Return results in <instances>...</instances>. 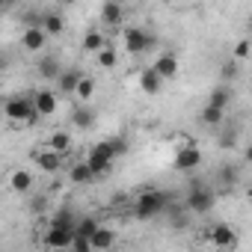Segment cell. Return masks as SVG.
<instances>
[{
    "label": "cell",
    "mask_w": 252,
    "mask_h": 252,
    "mask_svg": "<svg viewBox=\"0 0 252 252\" xmlns=\"http://www.w3.org/2000/svg\"><path fill=\"white\" fill-rule=\"evenodd\" d=\"M214 202H217V193L208 190L205 184H193L187 190V199H184V205H187L190 214H208L214 208Z\"/></svg>",
    "instance_id": "6"
},
{
    "label": "cell",
    "mask_w": 252,
    "mask_h": 252,
    "mask_svg": "<svg viewBox=\"0 0 252 252\" xmlns=\"http://www.w3.org/2000/svg\"><path fill=\"white\" fill-rule=\"evenodd\" d=\"M68 181L77 184V187H83V184H92L95 181V172H92V166L86 160H77V163L68 166Z\"/></svg>",
    "instance_id": "15"
},
{
    "label": "cell",
    "mask_w": 252,
    "mask_h": 252,
    "mask_svg": "<svg viewBox=\"0 0 252 252\" xmlns=\"http://www.w3.org/2000/svg\"><path fill=\"white\" fill-rule=\"evenodd\" d=\"M166 208H169V193L155 190V187H146V190L137 196V202H134V217L149 222V220L160 217Z\"/></svg>",
    "instance_id": "1"
},
{
    "label": "cell",
    "mask_w": 252,
    "mask_h": 252,
    "mask_svg": "<svg viewBox=\"0 0 252 252\" xmlns=\"http://www.w3.org/2000/svg\"><path fill=\"white\" fill-rule=\"evenodd\" d=\"M234 143H237V128L231 125V128H225V131L220 134V146H222V149H231Z\"/></svg>",
    "instance_id": "31"
},
{
    "label": "cell",
    "mask_w": 252,
    "mask_h": 252,
    "mask_svg": "<svg viewBox=\"0 0 252 252\" xmlns=\"http://www.w3.org/2000/svg\"><path fill=\"white\" fill-rule=\"evenodd\" d=\"M63 71H65V68L60 65L57 57H42V60H39V74H42L45 80H60Z\"/></svg>",
    "instance_id": "22"
},
{
    "label": "cell",
    "mask_w": 252,
    "mask_h": 252,
    "mask_svg": "<svg viewBox=\"0 0 252 252\" xmlns=\"http://www.w3.org/2000/svg\"><path fill=\"white\" fill-rule=\"evenodd\" d=\"M246 27H249V36H252V15H249V24H246Z\"/></svg>",
    "instance_id": "38"
},
{
    "label": "cell",
    "mask_w": 252,
    "mask_h": 252,
    "mask_svg": "<svg viewBox=\"0 0 252 252\" xmlns=\"http://www.w3.org/2000/svg\"><path fill=\"white\" fill-rule=\"evenodd\" d=\"M71 252H95V249H92V240L89 237H74Z\"/></svg>",
    "instance_id": "32"
},
{
    "label": "cell",
    "mask_w": 252,
    "mask_h": 252,
    "mask_svg": "<svg viewBox=\"0 0 252 252\" xmlns=\"http://www.w3.org/2000/svg\"><path fill=\"white\" fill-rule=\"evenodd\" d=\"M45 205H48V202H45L42 196H39V199H33V211H36V214H39V211H45Z\"/></svg>",
    "instance_id": "35"
},
{
    "label": "cell",
    "mask_w": 252,
    "mask_h": 252,
    "mask_svg": "<svg viewBox=\"0 0 252 252\" xmlns=\"http://www.w3.org/2000/svg\"><path fill=\"white\" fill-rule=\"evenodd\" d=\"M116 149L110 146V140H104V143H95L92 149H89V155H86V163L92 166V172H95V178L98 175H107L110 169H113V163H116Z\"/></svg>",
    "instance_id": "4"
},
{
    "label": "cell",
    "mask_w": 252,
    "mask_h": 252,
    "mask_svg": "<svg viewBox=\"0 0 252 252\" xmlns=\"http://www.w3.org/2000/svg\"><path fill=\"white\" fill-rule=\"evenodd\" d=\"M30 98H33L36 113H39L42 119H51V116L57 113V107H60V95H57V89H36V92H30Z\"/></svg>",
    "instance_id": "9"
},
{
    "label": "cell",
    "mask_w": 252,
    "mask_h": 252,
    "mask_svg": "<svg viewBox=\"0 0 252 252\" xmlns=\"http://www.w3.org/2000/svg\"><path fill=\"white\" fill-rule=\"evenodd\" d=\"M9 190H15V193H30L33 190V172L30 169H12L9 172Z\"/></svg>",
    "instance_id": "17"
},
{
    "label": "cell",
    "mask_w": 252,
    "mask_h": 252,
    "mask_svg": "<svg viewBox=\"0 0 252 252\" xmlns=\"http://www.w3.org/2000/svg\"><path fill=\"white\" fill-rule=\"evenodd\" d=\"M42 30H45L48 36H60V33L65 30V15L57 12V9H45V24H42Z\"/></svg>",
    "instance_id": "21"
},
{
    "label": "cell",
    "mask_w": 252,
    "mask_h": 252,
    "mask_svg": "<svg viewBox=\"0 0 252 252\" xmlns=\"http://www.w3.org/2000/svg\"><path fill=\"white\" fill-rule=\"evenodd\" d=\"M137 80H140V89H143V95H158V92L163 89V77H160L155 68H143Z\"/></svg>",
    "instance_id": "14"
},
{
    "label": "cell",
    "mask_w": 252,
    "mask_h": 252,
    "mask_svg": "<svg viewBox=\"0 0 252 252\" xmlns=\"http://www.w3.org/2000/svg\"><path fill=\"white\" fill-rule=\"evenodd\" d=\"M243 160H246V163H252V143L243 149Z\"/></svg>",
    "instance_id": "36"
},
{
    "label": "cell",
    "mask_w": 252,
    "mask_h": 252,
    "mask_svg": "<svg viewBox=\"0 0 252 252\" xmlns=\"http://www.w3.org/2000/svg\"><path fill=\"white\" fill-rule=\"evenodd\" d=\"M246 202L252 205V181H249V187H246Z\"/></svg>",
    "instance_id": "37"
},
{
    "label": "cell",
    "mask_w": 252,
    "mask_h": 252,
    "mask_svg": "<svg viewBox=\"0 0 252 252\" xmlns=\"http://www.w3.org/2000/svg\"><path fill=\"white\" fill-rule=\"evenodd\" d=\"M158 45V39L146 27H122V48L128 54H149Z\"/></svg>",
    "instance_id": "3"
},
{
    "label": "cell",
    "mask_w": 252,
    "mask_h": 252,
    "mask_svg": "<svg viewBox=\"0 0 252 252\" xmlns=\"http://www.w3.org/2000/svg\"><path fill=\"white\" fill-rule=\"evenodd\" d=\"M45 149H51V152H57V155L65 158V155L71 152V134H68V131H54V134H48Z\"/></svg>",
    "instance_id": "16"
},
{
    "label": "cell",
    "mask_w": 252,
    "mask_h": 252,
    "mask_svg": "<svg viewBox=\"0 0 252 252\" xmlns=\"http://www.w3.org/2000/svg\"><path fill=\"white\" fill-rule=\"evenodd\" d=\"M110 42L104 39V33L98 30V27H89L86 30V36H83V42H80V48L86 51V54H98V51H104Z\"/></svg>",
    "instance_id": "18"
},
{
    "label": "cell",
    "mask_w": 252,
    "mask_h": 252,
    "mask_svg": "<svg viewBox=\"0 0 252 252\" xmlns=\"http://www.w3.org/2000/svg\"><path fill=\"white\" fill-rule=\"evenodd\" d=\"M222 116H225V110H217V107L205 104V110L199 113V122L208 125V128H220V125H222Z\"/></svg>",
    "instance_id": "26"
},
{
    "label": "cell",
    "mask_w": 252,
    "mask_h": 252,
    "mask_svg": "<svg viewBox=\"0 0 252 252\" xmlns=\"http://www.w3.org/2000/svg\"><path fill=\"white\" fill-rule=\"evenodd\" d=\"M71 243H74V228H65V225H57V222H51L45 228V246L48 249L65 252V249H71Z\"/></svg>",
    "instance_id": "7"
},
{
    "label": "cell",
    "mask_w": 252,
    "mask_h": 252,
    "mask_svg": "<svg viewBox=\"0 0 252 252\" xmlns=\"http://www.w3.org/2000/svg\"><path fill=\"white\" fill-rule=\"evenodd\" d=\"M63 155H57V152H51V149H42L39 155H36V166L42 169V172H48V175H57L60 169H63Z\"/></svg>",
    "instance_id": "12"
},
{
    "label": "cell",
    "mask_w": 252,
    "mask_h": 252,
    "mask_svg": "<svg viewBox=\"0 0 252 252\" xmlns=\"http://www.w3.org/2000/svg\"><path fill=\"white\" fill-rule=\"evenodd\" d=\"M220 74H222V80H231V77H237V60H228V63L220 68Z\"/></svg>",
    "instance_id": "33"
},
{
    "label": "cell",
    "mask_w": 252,
    "mask_h": 252,
    "mask_svg": "<svg viewBox=\"0 0 252 252\" xmlns=\"http://www.w3.org/2000/svg\"><path fill=\"white\" fill-rule=\"evenodd\" d=\"M110 146L116 149V155H125V152H128V143H125L122 137H119V140H110Z\"/></svg>",
    "instance_id": "34"
},
{
    "label": "cell",
    "mask_w": 252,
    "mask_h": 252,
    "mask_svg": "<svg viewBox=\"0 0 252 252\" xmlns=\"http://www.w3.org/2000/svg\"><path fill=\"white\" fill-rule=\"evenodd\" d=\"M152 68H155L163 80H172V77L178 74V57H175L172 51H166V54H160V57H158V63H155Z\"/></svg>",
    "instance_id": "13"
},
{
    "label": "cell",
    "mask_w": 252,
    "mask_h": 252,
    "mask_svg": "<svg viewBox=\"0 0 252 252\" xmlns=\"http://www.w3.org/2000/svg\"><path fill=\"white\" fill-rule=\"evenodd\" d=\"M249 54H252V39H237L234 48H231V60L240 63V60H246Z\"/></svg>",
    "instance_id": "30"
},
{
    "label": "cell",
    "mask_w": 252,
    "mask_h": 252,
    "mask_svg": "<svg viewBox=\"0 0 252 252\" xmlns=\"http://www.w3.org/2000/svg\"><path fill=\"white\" fill-rule=\"evenodd\" d=\"M92 95H95V80H92L89 74H83V80H80V86H77L74 98H77V101H83V104H89V101H92Z\"/></svg>",
    "instance_id": "29"
},
{
    "label": "cell",
    "mask_w": 252,
    "mask_h": 252,
    "mask_svg": "<svg viewBox=\"0 0 252 252\" xmlns=\"http://www.w3.org/2000/svg\"><path fill=\"white\" fill-rule=\"evenodd\" d=\"M48 39H51V36H48L42 27H24L18 42H21V48H24L27 54H39V51L48 45Z\"/></svg>",
    "instance_id": "10"
},
{
    "label": "cell",
    "mask_w": 252,
    "mask_h": 252,
    "mask_svg": "<svg viewBox=\"0 0 252 252\" xmlns=\"http://www.w3.org/2000/svg\"><path fill=\"white\" fill-rule=\"evenodd\" d=\"M98 225H101V222H98L95 217H80V220H77V228H74V237H89V240H92V234L98 231Z\"/></svg>",
    "instance_id": "28"
},
{
    "label": "cell",
    "mask_w": 252,
    "mask_h": 252,
    "mask_svg": "<svg viewBox=\"0 0 252 252\" xmlns=\"http://www.w3.org/2000/svg\"><path fill=\"white\" fill-rule=\"evenodd\" d=\"M208 240H211L214 249H220V252H231V249H237L240 234H237V228L228 225V222H214L211 231H208Z\"/></svg>",
    "instance_id": "5"
},
{
    "label": "cell",
    "mask_w": 252,
    "mask_h": 252,
    "mask_svg": "<svg viewBox=\"0 0 252 252\" xmlns=\"http://www.w3.org/2000/svg\"><path fill=\"white\" fill-rule=\"evenodd\" d=\"M98 18H101V24L119 27V24L125 21V9H122L119 3H101V9H98Z\"/></svg>",
    "instance_id": "20"
},
{
    "label": "cell",
    "mask_w": 252,
    "mask_h": 252,
    "mask_svg": "<svg viewBox=\"0 0 252 252\" xmlns=\"http://www.w3.org/2000/svg\"><path fill=\"white\" fill-rule=\"evenodd\" d=\"M3 113H6V119H12V122H24V125H36V122L42 119V116L36 113V104H33L30 95H12V98H6Z\"/></svg>",
    "instance_id": "2"
},
{
    "label": "cell",
    "mask_w": 252,
    "mask_h": 252,
    "mask_svg": "<svg viewBox=\"0 0 252 252\" xmlns=\"http://www.w3.org/2000/svg\"><path fill=\"white\" fill-rule=\"evenodd\" d=\"M199 166H202V152H199V146H196V143L181 146L178 155H175V160H172V169H178V172H196Z\"/></svg>",
    "instance_id": "8"
},
{
    "label": "cell",
    "mask_w": 252,
    "mask_h": 252,
    "mask_svg": "<svg viewBox=\"0 0 252 252\" xmlns=\"http://www.w3.org/2000/svg\"><path fill=\"white\" fill-rule=\"evenodd\" d=\"M80 80H83V71H80V68H65V71L60 74V80H57V95L74 98V92H77Z\"/></svg>",
    "instance_id": "11"
},
{
    "label": "cell",
    "mask_w": 252,
    "mask_h": 252,
    "mask_svg": "<svg viewBox=\"0 0 252 252\" xmlns=\"http://www.w3.org/2000/svg\"><path fill=\"white\" fill-rule=\"evenodd\" d=\"M116 243V231L110 225H98V231L92 234V249L95 252H110Z\"/></svg>",
    "instance_id": "19"
},
{
    "label": "cell",
    "mask_w": 252,
    "mask_h": 252,
    "mask_svg": "<svg viewBox=\"0 0 252 252\" xmlns=\"http://www.w3.org/2000/svg\"><path fill=\"white\" fill-rule=\"evenodd\" d=\"M237 175H240V172H237V166H234V163H222V166H220V172H217L220 190H222V193H228V190L237 184Z\"/></svg>",
    "instance_id": "23"
},
{
    "label": "cell",
    "mask_w": 252,
    "mask_h": 252,
    "mask_svg": "<svg viewBox=\"0 0 252 252\" xmlns=\"http://www.w3.org/2000/svg\"><path fill=\"white\" fill-rule=\"evenodd\" d=\"M71 122H74V128L86 131V128H92V122H95V113H92L89 107H74V110H71Z\"/></svg>",
    "instance_id": "24"
},
{
    "label": "cell",
    "mask_w": 252,
    "mask_h": 252,
    "mask_svg": "<svg viewBox=\"0 0 252 252\" xmlns=\"http://www.w3.org/2000/svg\"><path fill=\"white\" fill-rule=\"evenodd\" d=\"M95 63H98V68H116V63H119V51H116L113 45H107L104 51L95 54Z\"/></svg>",
    "instance_id": "27"
},
{
    "label": "cell",
    "mask_w": 252,
    "mask_h": 252,
    "mask_svg": "<svg viewBox=\"0 0 252 252\" xmlns=\"http://www.w3.org/2000/svg\"><path fill=\"white\" fill-rule=\"evenodd\" d=\"M228 101H231V89H228V86H214L211 95H208V104L217 107V110H225Z\"/></svg>",
    "instance_id": "25"
}]
</instances>
